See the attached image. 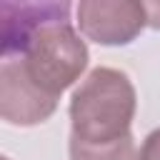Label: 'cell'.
I'll use <instances>...</instances> for the list:
<instances>
[{"label":"cell","instance_id":"obj_1","mask_svg":"<svg viewBox=\"0 0 160 160\" xmlns=\"http://www.w3.org/2000/svg\"><path fill=\"white\" fill-rule=\"evenodd\" d=\"M138 95L130 78L118 68H95L70 98L72 138L85 142H112L130 135Z\"/></svg>","mask_w":160,"mask_h":160},{"label":"cell","instance_id":"obj_2","mask_svg":"<svg viewBox=\"0 0 160 160\" xmlns=\"http://www.w3.org/2000/svg\"><path fill=\"white\" fill-rule=\"evenodd\" d=\"M18 58L25 62L28 72L40 88L60 98L62 90L80 80L88 68L90 52L85 40H80L75 28L70 25V18H62L35 30Z\"/></svg>","mask_w":160,"mask_h":160},{"label":"cell","instance_id":"obj_3","mask_svg":"<svg viewBox=\"0 0 160 160\" xmlns=\"http://www.w3.org/2000/svg\"><path fill=\"white\" fill-rule=\"evenodd\" d=\"M58 110V98L40 88L25 62L12 55L0 65V118L10 125L30 128L45 122Z\"/></svg>","mask_w":160,"mask_h":160},{"label":"cell","instance_id":"obj_4","mask_svg":"<svg viewBox=\"0 0 160 160\" xmlns=\"http://www.w3.org/2000/svg\"><path fill=\"white\" fill-rule=\"evenodd\" d=\"M145 25V2L138 0H82L78 5V28L98 45H128Z\"/></svg>","mask_w":160,"mask_h":160},{"label":"cell","instance_id":"obj_5","mask_svg":"<svg viewBox=\"0 0 160 160\" xmlns=\"http://www.w3.org/2000/svg\"><path fill=\"white\" fill-rule=\"evenodd\" d=\"M68 2H2V58L20 55L35 30H40L45 22L68 18Z\"/></svg>","mask_w":160,"mask_h":160},{"label":"cell","instance_id":"obj_6","mask_svg":"<svg viewBox=\"0 0 160 160\" xmlns=\"http://www.w3.org/2000/svg\"><path fill=\"white\" fill-rule=\"evenodd\" d=\"M68 152H70V160H138L132 132L112 142H85L70 135Z\"/></svg>","mask_w":160,"mask_h":160},{"label":"cell","instance_id":"obj_7","mask_svg":"<svg viewBox=\"0 0 160 160\" xmlns=\"http://www.w3.org/2000/svg\"><path fill=\"white\" fill-rule=\"evenodd\" d=\"M138 160H160V128L152 130L142 145H140V152H138Z\"/></svg>","mask_w":160,"mask_h":160},{"label":"cell","instance_id":"obj_8","mask_svg":"<svg viewBox=\"0 0 160 160\" xmlns=\"http://www.w3.org/2000/svg\"><path fill=\"white\" fill-rule=\"evenodd\" d=\"M145 12H148V25L152 30H160V2H145Z\"/></svg>","mask_w":160,"mask_h":160}]
</instances>
